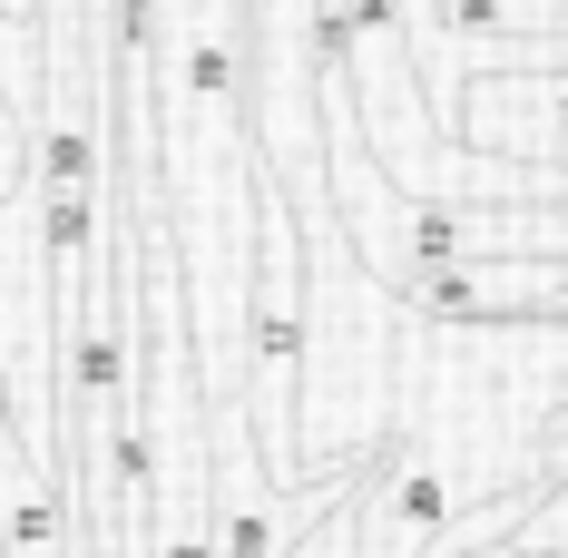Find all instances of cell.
<instances>
[{
    "mask_svg": "<svg viewBox=\"0 0 568 558\" xmlns=\"http://www.w3.org/2000/svg\"><path fill=\"white\" fill-rule=\"evenodd\" d=\"M442 128L470 158H500V168H529V176H568V59L460 69V89L442 99Z\"/></svg>",
    "mask_w": 568,
    "mask_h": 558,
    "instance_id": "obj_1",
    "label": "cell"
},
{
    "mask_svg": "<svg viewBox=\"0 0 568 558\" xmlns=\"http://www.w3.org/2000/svg\"><path fill=\"white\" fill-rule=\"evenodd\" d=\"M460 509H470V480H460L452 460H442L432 442H412V432H383L363 490H353L363 558H432V549H452Z\"/></svg>",
    "mask_w": 568,
    "mask_h": 558,
    "instance_id": "obj_2",
    "label": "cell"
},
{
    "mask_svg": "<svg viewBox=\"0 0 568 558\" xmlns=\"http://www.w3.org/2000/svg\"><path fill=\"white\" fill-rule=\"evenodd\" d=\"M284 558H363V519H353V500H334V509H324V519H314V529H304Z\"/></svg>",
    "mask_w": 568,
    "mask_h": 558,
    "instance_id": "obj_3",
    "label": "cell"
},
{
    "mask_svg": "<svg viewBox=\"0 0 568 558\" xmlns=\"http://www.w3.org/2000/svg\"><path fill=\"white\" fill-rule=\"evenodd\" d=\"M40 10H50V0H0V20H20L30 40H40Z\"/></svg>",
    "mask_w": 568,
    "mask_h": 558,
    "instance_id": "obj_4",
    "label": "cell"
},
{
    "mask_svg": "<svg viewBox=\"0 0 568 558\" xmlns=\"http://www.w3.org/2000/svg\"><path fill=\"white\" fill-rule=\"evenodd\" d=\"M470 558H529V549H519V539H480Z\"/></svg>",
    "mask_w": 568,
    "mask_h": 558,
    "instance_id": "obj_5",
    "label": "cell"
},
{
    "mask_svg": "<svg viewBox=\"0 0 568 558\" xmlns=\"http://www.w3.org/2000/svg\"><path fill=\"white\" fill-rule=\"evenodd\" d=\"M549 324H568V265H559V304H549Z\"/></svg>",
    "mask_w": 568,
    "mask_h": 558,
    "instance_id": "obj_6",
    "label": "cell"
},
{
    "mask_svg": "<svg viewBox=\"0 0 568 558\" xmlns=\"http://www.w3.org/2000/svg\"><path fill=\"white\" fill-rule=\"evenodd\" d=\"M529 558H568V539H559V549H529Z\"/></svg>",
    "mask_w": 568,
    "mask_h": 558,
    "instance_id": "obj_7",
    "label": "cell"
},
{
    "mask_svg": "<svg viewBox=\"0 0 568 558\" xmlns=\"http://www.w3.org/2000/svg\"><path fill=\"white\" fill-rule=\"evenodd\" d=\"M432 558H470V549H432Z\"/></svg>",
    "mask_w": 568,
    "mask_h": 558,
    "instance_id": "obj_8",
    "label": "cell"
}]
</instances>
